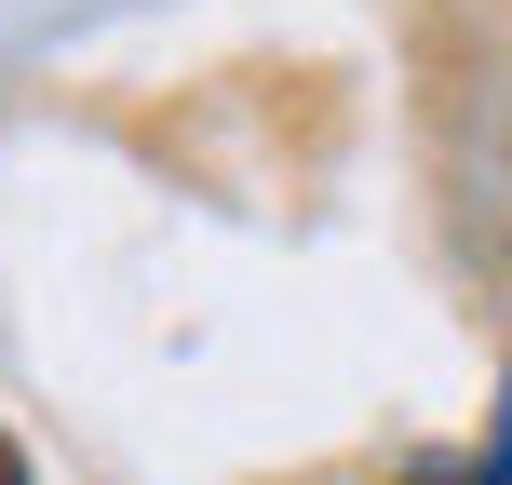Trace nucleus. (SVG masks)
Wrapping results in <instances>:
<instances>
[{"label": "nucleus", "mask_w": 512, "mask_h": 485, "mask_svg": "<svg viewBox=\"0 0 512 485\" xmlns=\"http://www.w3.org/2000/svg\"><path fill=\"white\" fill-rule=\"evenodd\" d=\"M418 485H512V391H499V432H486V445H472V459H459V472H418Z\"/></svg>", "instance_id": "1"}, {"label": "nucleus", "mask_w": 512, "mask_h": 485, "mask_svg": "<svg viewBox=\"0 0 512 485\" xmlns=\"http://www.w3.org/2000/svg\"><path fill=\"white\" fill-rule=\"evenodd\" d=\"M0 485H27V459H14V432H0Z\"/></svg>", "instance_id": "2"}]
</instances>
